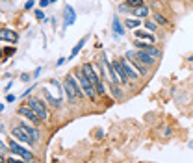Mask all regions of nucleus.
<instances>
[{
    "instance_id": "1",
    "label": "nucleus",
    "mask_w": 193,
    "mask_h": 163,
    "mask_svg": "<svg viewBox=\"0 0 193 163\" xmlns=\"http://www.w3.org/2000/svg\"><path fill=\"white\" fill-rule=\"evenodd\" d=\"M78 83H80V82L74 80L73 76H67L65 82H63V89H65V93L69 95V100L71 102L80 100V98H82V93H84V91L80 89L82 85H78Z\"/></svg>"
},
{
    "instance_id": "2",
    "label": "nucleus",
    "mask_w": 193,
    "mask_h": 163,
    "mask_svg": "<svg viewBox=\"0 0 193 163\" xmlns=\"http://www.w3.org/2000/svg\"><path fill=\"white\" fill-rule=\"evenodd\" d=\"M76 80L80 82V85H82V91H84V95L87 97V98H95L96 95V87L93 85V82L89 80L87 76H85V72L80 69V72L76 74Z\"/></svg>"
},
{
    "instance_id": "3",
    "label": "nucleus",
    "mask_w": 193,
    "mask_h": 163,
    "mask_svg": "<svg viewBox=\"0 0 193 163\" xmlns=\"http://www.w3.org/2000/svg\"><path fill=\"white\" fill-rule=\"evenodd\" d=\"M82 71L85 72V76H87L89 80L93 82V85L96 87V93L102 95V93H104V85H102V82H100V78H98V74L95 72L93 65H91V63H84V65H82Z\"/></svg>"
},
{
    "instance_id": "4",
    "label": "nucleus",
    "mask_w": 193,
    "mask_h": 163,
    "mask_svg": "<svg viewBox=\"0 0 193 163\" xmlns=\"http://www.w3.org/2000/svg\"><path fill=\"white\" fill-rule=\"evenodd\" d=\"M11 137L13 139H17V141H22V143H28V145H34V137L28 134V130L24 128V124H20V126H15L13 130H11Z\"/></svg>"
},
{
    "instance_id": "5",
    "label": "nucleus",
    "mask_w": 193,
    "mask_h": 163,
    "mask_svg": "<svg viewBox=\"0 0 193 163\" xmlns=\"http://www.w3.org/2000/svg\"><path fill=\"white\" fill-rule=\"evenodd\" d=\"M28 106L37 113L39 117H41V121H47L48 119V111H47V108H45V104L43 102H39L37 98H28Z\"/></svg>"
},
{
    "instance_id": "6",
    "label": "nucleus",
    "mask_w": 193,
    "mask_h": 163,
    "mask_svg": "<svg viewBox=\"0 0 193 163\" xmlns=\"http://www.w3.org/2000/svg\"><path fill=\"white\" fill-rule=\"evenodd\" d=\"M19 113H20V115H24V117H28V119L34 122V124H39V122H43V121H41V117H39L37 113H36V111H34V109H32V108L28 106V104L20 106V108H19Z\"/></svg>"
},
{
    "instance_id": "7",
    "label": "nucleus",
    "mask_w": 193,
    "mask_h": 163,
    "mask_svg": "<svg viewBox=\"0 0 193 163\" xmlns=\"http://www.w3.org/2000/svg\"><path fill=\"white\" fill-rule=\"evenodd\" d=\"M9 150L13 152V154H17V156H20L22 160H26V161H30V160H34V156H32V152H28V150H24L22 146H19L15 141L9 143Z\"/></svg>"
},
{
    "instance_id": "8",
    "label": "nucleus",
    "mask_w": 193,
    "mask_h": 163,
    "mask_svg": "<svg viewBox=\"0 0 193 163\" xmlns=\"http://www.w3.org/2000/svg\"><path fill=\"white\" fill-rule=\"evenodd\" d=\"M112 67H113V72H115V76H117V80H119V82H126V80H128V74H126V71H124V67H123L121 60L112 61Z\"/></svg>"
},
{
    "instance_id": "9",
    "label": "nucleus",
    "mask_w": 193,
    "mask_h": 163,
    "mask_svg": "<svg viewBox=\"0 0 193 163\" xmlns=\"http://www.w3.org/2000/svg\"><path fill=\"white\" fill-rule=\"evenodd\" d=\"M63 15H65V20H63V28H69L71 24H74V20H76V11H74L71 6H65V9H63Z\"/></svg>"
},
{
    "instance_id": "10",
    "label": "nucleus",
    "mask_w": 193,
    "mask_h": 163,
    "mask_svg": "<svg viewBox=\"0 0 193 163\" xmlns=\"http://www.w3.org/2000/svg\"><path fill=\"white\" fill-rule=\"evenodd\" d=\"M121 63H123V67H124V71H126V74H128V80H135L139 74H137V71H135L134 67L130 65V61H128V58H123L121 60Z\"/></svg>"
},
{
    "instance_id": "11",
    "label": "nucleus",
    "mask_w": 193,
    "mask_h": 163,
    "mask_svg": "<svg viewBox=\"0 0 193 163\" xmlns=\"http://www.w3.org/2000/svg\"><path fill=\"white\" fill-rule=\"evenodd\" d=\"M0 39H2V43L4 41H9V43H15V41L19 39V35L13 32V30H8V28H4L2 32H0Z\"/></svg>"
},
{
    "instance_id": "12",
    "label": "nucleus",
    "mask_w": 193,
    "mask_h": 163,
    "mask_svg": "<svg viewBox=\"0 0 193 163\" xmlns=\"http://www.w3.org/2000/svg\"><path fill=\"white\" fill-rule=\"evenodd\" d=\"M132 15L134 17H149V8L147 6H137V8H132Z\"/></svg>"
},
{
    "instance_id": "13",
    "label": "nucleus",
    "mask_w": 193,
    "mask_h": 163,
    "mask_svg": "<svg viewBox=\"0 0 193 163\" xmlns=\"http://www.w3.org/2000/svg\"><path fill=\"white\" fill-rule=\"evenodd\" d=\"M85 43H87V35H85V37H82V39L78 41L76 43V46H74V48H73V50H71V56H69V60H73V58H74V56H76L78 52H80V50H82V46H84V45H85Z\"/></svg>"
},
{
    "instance_id": "14",
    "label": "nucleus",
    "mask_w": 193,
    "mask_h": 163,
    "mask_svg": "<svg viewBox=\"0 0 193 163\" xmlns=\"http://www.w3.org/2000/svg\"><path fill=\"white\" fill-rule=\"evenodd\" d=\"M113 32H115L117 37H121L124 32H123V24H121V20H119V17H113Z\"/></svg>"
},
{
    "instance_id": "15",
    "label": "nucleus",
    "mask_w": 193,
    "mask_h": 163,
    "mask_svg": "<svg viewBox=\"0 0 193 163\" xmlns=\"http://www.w3.org/2000/svg\"><path fill=\"white\" fill-rule=\"evenodd\" d=\"M135 37L137 39H145V41H149V43H154V35L152 34H147V32H135Z\"/></svg>"
},
{
    "instance_id": "16",
    "label": "nucleus",
    "mask_w": 193,
    "mask_h": 163,
    "mask_svg": "<svg viewBox=\"0 0 193 163\" xmlns=\"http://www.w3.org/2000/svg\"><path fill=\"white\" fill-rule=\"evenodd\" d=\"M45 97H47V100L50 102L54 108H58V106H61V98H56V97H52L50 95V91H45Z\"/></svg>"
},
{
    "instance_id": "17",
    "label": "nucleus",
    "mask_w": 193,
    "mask_h": 163,
    "mask_svg": "<svg viewBox=\"0 0 193 163\" xmlns=\"http://www.w3.org/2000/svg\"><path fill=\"white\" fill-rule=\"evenodd\" d=\"M22 124H24V128L28 130V134H30V135L34 137V141L37 143V141H39V132H37V130H36V128H32V126H28L26 122H22Z\"/></svg>"
},
{
    "instance_id": "18",
    "label": "nucleus",
    "mask_w": 193,
    "mask_h": 163,
    "mask_svg": "<svg viewBox=\"0 0 193 163\" xmlns=\"http://www.w3.org/2000/svg\"><path fill=\"white\" fill-rule=\"evenodd\" d=\"M124 24H126V26H128V28H139V24H141V22H139V20L137 19H126L124 20Z\"/></svg>"
},
{
    "instance_id": "19",
    "label": "nucleus",
    "mask_w": 193,
    "mask_h": 163,
    "mask_svg": "<svg viewBox=\"0 0 193 163\" xmlns=\"http://www.w3.org/2000/svg\"><path fill=\"white\" fill-rule=\"evenodd\" d=\"M15 52H17V48H15V46H8V48H4V61L8 60L9 56H13Z\"/></svg>"
},
{
    "instance_id": "20",
    "label": "nucleus",
    "mask_w": 193,
    "mask_h": 163,
    "mask_svg": "<svg viewBox=\"0 0 193 163\" xmlns=\"http://www.w3.org/2000/svg\"><path fill=\"white\" fill-rule=\"evenodd\" d=\"M143 4V0H126V6L132 9V8H137V6H141Z\"/></svg>"
},
{
    "instance_id": "21",
    "label": "nucleus",
    "mask_w": 193,
    "mask_h": 163,
    "mask_svg": "<svg viewBox=\"0 0 193 163\" xmlns=\"http://www.w3.org/2000/svg\"><path fill=\"white\" fill-rule=\"evenodd\" d=\"M154 20L158 22V24H165V22H167V20H165L163 17H162V15H160V13H156V15H154Z\"/></svg>"
},
{
    "instance_id": "22",
    "label": "nucleus",
    "mask_w": 193,
    "mask_h": 163,
    "mask_svg": "<svg viewBox=\"0 0 193 163\" xmlns=\"http://www.w3.org/2000/svg\"><path fill=\"white\" fill-rule=\"evenodd\" d=\"M112 91H113V97H117V98H119V97H121V89H119V87H117L115 83H113V85H112Z\"/></svg>"
},
{
    "instance_id": "23",
    "label": "nucleus",
    "mask_w": 193,
    "mask_h": 163,
    "mask_svg": "<svg viewBox=\"0 0 193 163\" xmlns=\"http://www.w3.org/2000/svg\"><path fill=\"white\" fill-rule=\"evenodd\" d=\"M145 26H147L151 32H154V30H156V24H154V22H151V20H147V22H145Z\"/></svg>"
},
{
    "instance_id": "24",
    "label": "nucleus",
    "mask_w": 193,
    "mask_h": 163,
    "mask_svg": "<svg viewBox=\"0 0 193 163\" xmlns=\"http://www.w3.org/2000/svg\"><path fill=\"white\" fill-rule=\"evenodd\" d=\"M36 17H37V19H43V20H47V17H45V13H43L41 9H37V11H36Z\"/></svg>"
},
{
    "instance_id": "25",
    "label": "nucleus",
    "mask_w": 193,
    "mask_h": 163,
    "mask_svg": "<svg viewBox=\"0 0 193 163\" xmlns=\"http://www.w3.org/2000/svg\"><path fill=\"white\" fill-rule=\"evenodd\" d=\"M34 2H36V0H28V2L24 4V8H26V9H32V8H34Z\"/></svg>"
},
{
    "instance_id": "26",
    "label": "nucleus",
    "mask_w": 193,
    "mask_h": 163,
    "mask_svg": "<svg viewBox=\"0 0 193 163\" xmlns=\"http://www.w3.org/2000/svg\"><path fill=\"white\" fill-rule=\"evenodd\" d=\"M48 4H50V0H39V6H41V8H47Z\"/></svg>"
},
{
    "instance_id": "27",
    "label": "nucleus",
    "mask_w": 193,
    "mask_h": 163,
    "mask_svg": "<svg viewBox=\"0 0 193 163\" xmlns=\"http://www.w3.org/2000/svg\"><path fill=\"white\" fill-rule=\"evenodd\" d=\"M30 78H32L30 74H22V76H20V80L22 82H30Z\"/></svg>"
},
{
    "instance_id": "28",
    "label": "nucleus",
    "mask_w": 193,
    "mask_h": 163,
    "mask_svg": "<svg viewBox=\"0 0 193 163\" xmlns=\"http://www.w3.org/2000/svg\"><path fill=\"white\" fill-rule=\"evenodd\" d=\"M6 100H8V102H15V95H8V97H6Z\"/></svg>"
},
{
    "instance_id": "29",
    "label": "nucleus",
    "mask_w": 193,
    "mask_h": 163,
    "mask_svg": "<svg viewBox=\"0 0 193 163\" xmlns=\"http://www.w3.org/2000/svg\"><path fill=\"white\" fill-rule=\"evenodd\" d=\"M65 61H67V60H65V58H59V60H58V63H56V65H58V67H59V65H63Z\"/></svg>"
},
{
    "instance_id": "30",
    "label": "nucleus",
    "mask_w": 193,
    "mask_h": 163,
    "mask_svg": "<svg viewBox=\"0 0 193 163\" xmlns=\"http://www.w3.org/2000/svg\"><path fill=\"white\" fill-rule=\"evenodd\" d=\"M39 74H41V67H37V69H36V72H34V78H36V76H39Z\"/></svg>"
},
{
    "instance_id": "31",
    "label": "nucleus",
    "mask_w": 193,
    "mask_h": 163,
    "mask_svg": "<svg viewBox=\"0 0 193 163\" xmlns=\"http://www.w3.org/2000/svg\"><path fill=\"white\" fill-rule=\"evenodd\" d=\"M11 85H13V82H9V83H6V87H4V91H8V89H11Z\"/></svg>"
},
{
    "instance_id": "32",
    "label": "nucleus",
    "mask_w": 193,
    "mask_h": 163,
    "mask_svg": "<svg viewBox=\"0 0 193 163\" xmlns=\"http://www.w3.org/2000/svg\"><path fill=\"white\" fill-rule=\"evenodd\" d=\"M50 2H58V0H50Z\"/></svg>"
}]
</instances>
